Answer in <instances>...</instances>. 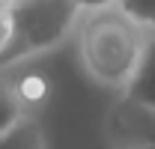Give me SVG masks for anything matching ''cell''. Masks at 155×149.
<instances>
[{"label":"cell","instance_id":"1","mask_svg":"<svg viewBox=\"0 0 155 149\" xmlns=\"http://www.w3.org/2000/svg\"><path fill=\"white\" fill-rule=\"evenodd\" d=\"M75 33L84 72L98 87H110L122 93L143 60L149 33L137 21H131L119 6L101 12H84Z\"/></svg>","mask_w":155,"mask_h":149},{"label":"cell","instance_id":"2","mask_svg":"<svg viewBox=\"0 0 155 149\" xmlns=\"http://www.w3.org/2000/svg\"><path fill=\"white\" fill-rule=\"evenodd\" d=\"M81 9L75 0H9L12 42L0 57V69L21 66L33 57L57 48L75 33Z\"/></svg>","mask_w":155,"mask_h":149},{"label":"cell","instance_id":"3","mask_svg":"<svg viewBox=\"0 0 155 149\" xmlns=\"http://www.w3.org/2000/svg\"><path fill=\"white\" fill-rule=\"evenodd\" d=\"M107 140L114 149H155V108L122 95L107 113Z\"/></svg>","mask_w":155,"mask_h":149},{"label":"cell","instance_id":"4","mask_svg":"<svg viewBox=\"0 0 155 149\" xmlns=\"http://www.w3.org/2000/svg\"><path fill=\"white\" fill-rule=\"evenodd\" d=\"M122 95L131 98V101H137V104L155 108V33H149L143 60H140V66H137L134 78L128 81V87L122 90Z\"/></svg>","mask_w":155,"mask_h":149},{"label":"cell","instance_id":"5","mask_svg":"<svg viewBox=\"0 0 155 149\" xmlns=\"http://www.w3.org/2000/svg\"><path fill=\"white\" fill-rule=\"evenodd\" d=\"M24 116H30V108L18 93V78L12 74V66L0 69V134L18 125Z\"/></svg>","mask_w":155,"mask_h":149},{"label":"cell","instance_id":"6","mask_svg":"<svg viewBox=\"0 0 155 149\" xmlns=\"http://www.w3.org/2000/svg\"><path fill=\"white\" fill-rule=\"evenodd\" d=\"M0 149H45V134L36 116H24L18 125L0 134Z\"/></svg>","mask_w":155,"mask_h":149},{"label":"cell","instance_id":"7","mask_svg":"<svg viewBox=\"0 0 155 149\" xmlns=\"http://www.w3.org/2000/svg\"><path fill=\"white\" fill-rule=\"evenodd\" d=\"M119 9L146 33H155V0H119Z\"/></svg>","mask_w":155,"mask_h":149},{"label":"cell","instance_id":"8","mask_svg":"<svg viewBox=\"0 0 155 149\" xmlns=\"http://www.w3.org/2000/svg\"><path fill=\"white\" fill-rule=\"evenodd\" d=\"M18 78V93H21V98H24V104L27 108H36L39 101L48 95V81L42 78V74H15Z\"/></svg>","mask_w":155,"mask_h":149},{"label":"cell","instance_id":"9","mask_svg":"<svg viewBox=\"0 0 155 149\" xmlns=\"http://www.w3.org/2000/svg\"><path fill=\"white\" fill-rule=\"evenodd\" d=\"M9 42H12V21H9V6H6L0 9V57L6 54Z\"/></svg>","mask_w":155,"mask_h":149},{"label":"cell","instance_id":"10","mask_svg":"<svg viewBox=\"0 0 155 149\" xmlns=\"http://www.w3.org/2000/svg\"><path fill=\"white\" fill-rule=\"evenodd\" d=\"M75 6L81 12H101V9L119 6V0H75Z\"/></svg>","mask_w":155,"mask_h":149},{"label":"cell","instance_id":"11","mask_svg":"<svg viewBox=\"0 0 155 149\" xmlns=\"http://www.w3.org/2000/svg\"><path fill=\"white\" fill-rule=\"evenodd\" d=\"M6 6H9V0H0V9H6Z\"/></svg>","mask_w":155,"mask_h":149}]
</instances>
